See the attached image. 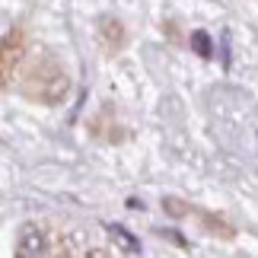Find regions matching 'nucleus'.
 Wrapping results in <instances>:
<instances>
[{"mask_svg":"<svg viewBox=\"0 0 258 258\" xmlns=\"http://www.w3.org/2000/svg\"><path fill=\"white\" fill-rule=\"evenodd\" d=\"M23 51H26V42H23V32H19V29H13V32H7L0 38V89L10 83L13 71L19 67V61H23Z\"/></svg>","mask_w":258,"mask_h":258,"instance_id":"f03ea898","label":"nucleus"},{"mask_svg":"<svg viewBox=\"0 0 258 258\" xmlns=\"http://www.w3.org/2000/svg\"><path fill=\"white\" fill-rule=\"evenodd\" d=\"M191 45L198 48V51H201L204 57H211V38H207L204 32H195V38H191Z\"/></svg>","mask_w":258,"mask_h":258,"instance_id":"7ed1b4c3","label":"nucleus"},{"mask_svg":"<svg viewBox=\"0 0 258 258\" xmlns=\"http://www.w3.org/2000/svg\"><path fill=\"white\" fill-rule=\"evenodd\" d=\"M23 89L29 99H35V102H45V105H54L61 102L67 96V89H71V80H67L64 67L54 61V57H42V61H35L29 67L26 80H23Z\"/></svg>","mask_w":258,"mask_h":258,"instance_id":"f257e3e1","label":"nucleus"}]
</instances>
